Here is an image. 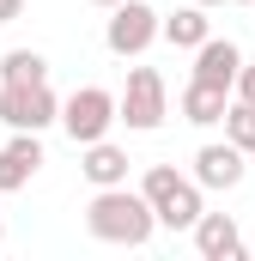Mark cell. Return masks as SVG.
<instances>
[{
  "label": "cell",
  "mask_w": 255,
  "mask_h": 261,
  "mask_svg": "<svg viewBox=\"0 0 255 261\" xmlns=\"http://www.w3.org/2000/svg\"><path fill=\"white\" fill-rule=\"evenodd\" d=\"M200 6H219V0H200Z\"/></svg>",
  "instance_id": "obj_20"
},
{
  "label": "cell",
  "mask_w": 255,
  "mask_h": 261,
  "mask_svg": "<svg viewBox=\"0 0 255 261\" xmlns=\"http://www.w3.org/2000/svg\"><path fill=\"white\" fill-rule=\"evenodd\" d=\"M140 195L158 206V225L164 231H194L200 225V182L194 176H176V164H152L146 170V182H140Z\"/></svg>",
  "instance_id": "obj_2"
},
{
  "label": "cell",
  "mask_w": 255,
  "mask_h": 261,
  "mask_svg": "<svg viewBox=\"0 0 255 261\" xmlns=\"http://www.w3.org/2000/svg\"><path fill=\"white\" fill-rule=\"evenodd\" d=\"M237 6H255V0H237Z\"/></svg>",
  "instance_id": "obj_21"
},
{
  "label": "cell",
  "mask_w": 255,
  "mask_h": 261,
  "mask_svg": "<svg viewBox=\"0 0 255 261\" xmlns=\"http://www.w3.org/2000/svg\"><path fill=\"white\" fill-rule=\"evenodd\" d=\"M91 6H122V0H91Z\"/></svg>",
  "instance_id": "obj_18"
},
{
  "label": "cell",
  "mask_w": 255,
  "mask_h": 261,
  "mask_svg": "<svg viewBox=\"0 0 255 261\" xmlns=\"http://www.w3.org/2000/svg\"><path fill=\"white\" fill-rule=\"evenodd\" d=\"M225 140H231V146H243V152H255V103L237 97V103L225 110Z\"/></svg>",
  "instance_id": "obj_15"
},
{
  "label": "cell",
  "mask_w": 255,
  "mask_h": 261,
  "mask_svg": "<svg viewBox=\"0 0 255 261\" xmlns=\"http://www.w3.org/2000/svg\"><path fill=\"white\" fill-rule=\"evenodd\" d=\"M164 116H170V97H164L158 67H134L122 85V122L134 134H152V128H164Z\"/></svg>",
  "instance_id": "obj_6"
},
{
  "label": "cell",
  "mask_w": 255,
  "mask_h": 261,
  "mask_svg": "<svg viewBox=\"0 0 255 261\" xmlns=\"http://www.w3.org/2000/svg\"><path fill=\"white\" fill-rule=\"evenodd\" d=\"M249 255H255V249H249Z\"/></svg>",
  "instance_id": "obj_22"
},
{
  "label": "cell",
  "mask_w": 255,
  "mask_h": 261,
  "mask_svg": "<svg viewBox=\"0 0 255 261\" xmlns=\"http://www.w3.org/2000/svg\"><path fill=\"white\" fill-rule=\"evenodd\" d=\"M225 110H231V91H225V85H207V79H189V85H183V122L219 128Z\"/></svg>",
  "instance_id": "obj_12"
},
{
  "label": "cell",
  "mask_w": 255,
  "mask_h": 261,
  "mask_svg": "<svg viewBox=\"0 0 255 261\" xmlns=\"http://www.w3.org/2000/svg\"><path fill=\"white\" fill-rule=\"evenodd\" d=\"M0 122L24 128V134H43L49 122H61V97L49 91V79H37V85H6L0 79Z\"/></svg>",
  "instance_id": "obj_5"
},
{
  "label": "cell",
  "mask_w": 255,
  "mask_h": 261,
  "mask_svg": "<svg viewBox=\"0 0 255 261\" xmlns=\"http://www.w3.org/2000/svg\"><path fill=\"white\" fill-rule=\"evenodd\" d=\"M116 122H122V97H116V91H104V85H79V91L61 103V128H67L73 146L104 140Z\"/></svg>",
  "instance_id": "obj_3"
},
{
  "label": "cell",
  "mask_w": 255,
  "mask_h": 261,
  "mask_svg": "<svg viewBox=\"0 0 255 261\" xmlns=\"http://www.w3.org/2000/svg\"><path fill=\"white\" fill-rule=\"evenodd\" d=\"M0 249H6V225H0Z\"/></svg>",
  "instance_id": "obj_19"
},
{
  "label": "cell",
  "mask_w": 255,
  "mask_h": 261,
  "mask_svg": "<svg viewBox=\"0 0 255 261\" xmlns=\"http://www.w3.org/2000/svg\"><path fill=\"white\" fill-rule=\"evenodd\" d=\"M164 37V18L146 6V0H122V6H110V24H104V43H110V55H146L152 43Z\"/></svg>",
  "instance_id": "obj_4"
},
{
  "label": "cell",
  "mask_w": 255,
  "mask_h": 261,
  "mask_svg": "<svg viewBox=\"0 0 255 261\" xmlns=\"http://www.w3.org/2000/svg\"><path fill=\"white\" fill-rule=\"evenodd\" d=\"M194 249L200 261H243V231H237V219L231 213H200V225H194Z\"/></svg>",
  "instance_id": "obj_9"
},
{
  "label": "cell",
  "mask_w": 255,
  "mask_h": 261,
  "mask_svg": "<svg viewBox=\"0 0 255 261\" xmlns=\"http://www.w3.org/2000/svg\"><path fill=\"white\" fill-rule=\"evenodd\" d=\"M37 170H43V140L24 134V128H12V140L0 146V195H18Z\"/></svg>",
  "instance_id": "obj_8"
},
{
  "label": "cell",
  "mask_w": 255,
  "mask_h": 261,
  "mask_svg": "<svg viewBox=\"0 0 255 261\" xmlns=\"http://www.w3.org/2000/svg\"><path fill=\"white\" fill-rule=\"evenodd\" d=\"M243 146H231V140H207L200 152H194V182L200 189H237L243 182Z\"/></svg>",
  "instance_id": "obj_7"
},
{
  "label": "cell",
  "mask_w": 255,
  "mask_h": 261,
  "mask_svg": "<svg viewBox=\"0 0 255 261\" xmlns=\"http://www.w3.org/2000/svg\"><path fill=\"white\" fill-rule=\"evenodd\" d=\"M79 170L91 189H116V182H128V152L110 140H91V146H79Z\"/></svg>",
  "instance_id": "obj_11"
},
{
  "label": "cell",
  "mask_w": 255,
  "mask_h": 261,
  "mask_svg": "<svg viewBox=\"0 0 255 261\" xmlns=\"http://www.w3.org/2000/svg\"><path fill=\"white\" fill-rule=\"evenodd\" d=\"M0 79H6V85H37V79H49V61H43L37 49H12V55L0 61Z\"/></svg>",
  "instance_id": "obj_14"
},
{
  "label": "cell",
  "mask_w": 255,
  "mask_h": 261,
  "mask_svg": "<svg viewBox=\"0 0 255 261\" xmlns=\"http://www.w3.org/2000/svg\"><path fill=\"white\" fill-rule=\"evenodd\" d=\"M237 73H243V49L237 43H219V37H207L200 49H194V79H207V85H237Z\"/></svg>",
  "instance_id": "obj_10"
},
{
  "label": "cell",
  "mask_w": 255,
  "mask_h": 261,
  "mask_svg": "<svg viewBox=\"0 0 255 261\" xmlns=\"http://www.w3.org/2000/svg\"><path fill=\"white\" fill-rule=\"evenodd\" d=\"M231 91H237L243 103H255V67H243V73H237V85H231Z\"/></svg>",
  "instance_id": "obj_16"
},
{
  "label": "cell",
  "mask_w": 255,
  "mask_h": 261,
  "mask_svg": "<svg viewBox=\"0 0 255 261\" xmlns=\"http://www.w3.org/2000/svg\"><path fill=\"white\" fill-rule=\"evenodd\" d=\"M18 12H24V0H0V24H12Z\"/></svg>",
  "instance_id": "obj_17"
},
{
  "label": "cell",
  "mask_w": 255,
  "mask_h": 261,
  "mask_svg": "<svg viewBox=\"0 0 255 261\" xmlns=\"http://www.w3.org/2000/svg\"><path fill=\"white\" fill-rule=\"evenodd\" d=\"M207 37H213V24H207V6H200V0H194V6H176V12L164 18V43H170V49H200Z\"/></svg>",
  "instance_id": "obj_13"
},
{
  "label": "cell",
  "mask_w": 255,
  "mask_h": 261,
  "mask_svg": "<svg viewBox=\"0 0 255 261\" xmlns=\"http://www.w3.org/2000/svg\"><path fill=\"white\" fill-rule=\"evenodd\" d=\"M85 231L97 237V243H116V249H146L152 243V231H158V206L140 195V189H97L91 206H85Z\"/></svg>",
  "instance_id": "obj_1"
}]
</instances>
